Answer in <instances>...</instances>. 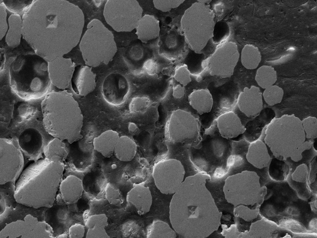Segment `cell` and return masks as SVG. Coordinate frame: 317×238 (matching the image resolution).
Instances as JSON below:
<instances>
[{
	"label": "cell",
	"instance_id": "cell-1",
	"mask_svg": "<svg viewBox=\"0 0 317 238\" xmlns=\"http://www.w3.org/2000/svg\"><path fill=\"white\" fill-rule=\"evenodd\" d=\"M65 170L63 162L44 157L30 165L21 174L15 186L16 200L19 203L26 196L32 199L31 207L36 208L52 206L55 200Z\"/></svg>",
	"mask_w": 317,
	"mask_h": 238
},
{
	"label": "cell",
	"instance_id": "cell-2",
	"mask_svg": "<svg viewBox=\"0 0 317 238\" xmlns=\"http://www.w3.org/2000/svg\"><path fill=\"white\" fill-rule=\"evenodd\" d=\"M10 83L13 91L25 100L44 96L51 85L47 62L37 55H20L11 65Z\"/></svg>",
	"mask_w": 317,
	"mask_h": 238
},
{
	"label": "cell",
	"instance_id": "cell-3",
	"mask_svg": "<svg viewBox=\"0 0 317 238\" xmlns=\"http://www.w3.org/2000/svg\"><path fill=\"white\" fill-rule=\"evenodd\" d=\"M266 126L265 143L280 160L291 158L305 142L306 135L302 121L294 114L274 118Z\"/></svg>",
	"mask_w": 317,
	"mask_h": 238
},
{
	"label": "cell",
	"instance_id": "cell-4",
	"mask_svg": "<svg viewBox=\"0 0 317 238\" xmlns=\"http://www.w3.org/2000/svg\"><path fill=\"white\" fill-rule=\"evenodd\" d=\"M180 23L190 49L197 53H202L214 37L215 23L212 11L203 2H195L185 11Z\"/></svg>",
	"mask_w": 317,
	"mask_h": 238
},
{
	"label": "cell",
	"instance_id": "cell-5",
	"mask_svg": "<svg viewBox=\"0 0 317 238\" xmlns=\"http://www.w3.org/2000/svg\"><path fill=\"white\" fill-rule=\"evenodd\" d=\"M87 28L79 44L85 64L90 67L107 64L117 50L113 34L96 19L92 20Z\"/></svg>",
	"mask_w": 317,
	"mask_h": 238
},
{
	"label": "cell",
	"instance_id": "cell-6",
	"mask_svg": "<svg viewBox=\"0 0 317 238\" xmlns=\"http://www.w3.org/2000/svg\"><path fill=\"white\" fill-rule=\"evenodd\" d=\"M213 131L207 130L198 144L192 147L191 161L202 170H226L232 162V141L222 136L218 129Z\"/></svg>",
	"mask_w": 317,
	"mask_h": 238
},
{
	"label": "cell",
	"instance_id": "cell-7",
	"mask_svg": "<svg viewBox=\"0 0 317 238\" xmlns=\"http://www.w3.org/2000/svg\"><path fill=\"white\" fill-rule=\"evenodd\" d=\"M14 136L17 139L25 164L42 158L44 148L54 138L41 122L35 120L18 125L13 132Z\"/></svg>",
	"mask_w": 317,
	"mask_h": 238
},
{
	"label": "cell",
	"instance_id": "cell-8",
	"mask_svg": "<svg viewBox=\"0 0 317 238\" xmlns=\"http://www.w3.org/2000/svg\"><path fill=\"white\" fill-rule=\"evenodd\" d=\"M143 10L135 0L107 1L103 14L106 23L117 32H131L142 17Z\"/></svg>",
	"mask_w": 317,
	"mask_h": 238
},
{
	"label": "cell",
	"instance_id": "cell-9",
	"mask_svg": "<svg viewBox=\"0 0 317 238\" xmlns=\"http://www.w3.org/2000/svg\"><path fill=\"white\" fill-rule=\"evenodd\" d=\"M77 210V203L67 204L58 192L53 205L45 214V221L52 229V237L68 233L70 227L76 223L85 225L83 214Z\"/></svg>",
	"mask_w": 317,
	"mask_h": 238
},
{
	"label": "cell",
	"instance_id": "cell-10",
	"mask_svg": "<svg viewBox=\"0 0 317 238\" xmlns=\"http://www.w3.org/2000/svg\"><path fill=\"white\" fill-rule=\"evenodd\" d=\"M0 184L15 182L25 164L16 138H0Z\"/></svg>",
	"mask_w": 317,
	"mask_h": 238
},
{
	"label": "cell",
	"instance_id": "cell-11",
	"mask_svg": "<svg viewBox=\"0 0 317 238\" xmlns=\"http://www.w3.org/2000/svg\"><path fill=\"white\" fill-rule=\"evenodd\" d=\"M170 137L176 142L197 145L201 139L199 120L189 112L180 110L172 114L169 121Z\"/></svg>",
	"mask_w": 317,
	"mask_h": 238
},
{
	"label": "cell",
	"instance_id": "cell-12",
	"mask_svg": "<svg viewBox=\"0 0 317 238\" xmlns=\"http://www.w3.org/2000/svg\"><path fill=\"white\" fill-rule=\"evenodd\" d=\"M185 171L179 161L172 159L158 163L154 166L153 177L155 184L163 194H174L183 182Z\"/></svg>",
	"mask_w": 317,
	"mask_h": 238
},
{
	"label": "cell",
	"instance_id": "cell-13",
	"mask_svg": "<svg viewBox=\"0 0 317 238\" xmlns=\"http://www.w3.org/2000/svg\"><path fill=\"white\" fill-rule=\"evenodd\" d=\"M240 55L237 45L227 42L217 48L208 59L207 67L210 74L222 78L233 74Z\"/></svg>",
	"mask_w": 317,
	"mask_h": 238
},
{
	"label": "cell",
	"instance_id": "cell-14",
	"mask_svg": "<svg viewBox=\"0 0 317 238\" xmlns=\"http://www.w3.org/2000/svg\"><path fill=\"white\" fill-rule=\"evenodd\" d=\"M180 27H177L175 24L158 37V54L166 60H176L181 57L185 52L187 43Z\"/></svg>",
	"mask_w": 317,
	"mask_h": 238
},
{
	"label": "cell",
	"instance_id": "cell-15",
	"mask_svg": "<svg viewBox=\"0 0 317 238\" xmlns=\"http://www.w3.org/2000/svg\"><path fill=\"white\" fill-rule=\"evenodd\" d=\"M129 90L126 78L118 73L109 74L104 79L102 92L105 100L109 104L117 105L124 101Z\"/></svg>",
	"mask_w": 317,
	"mask_h": 238
},
{
	"label": "cell",
	"instance_id": "cell-16",
	"mask_svg": "<svg viewBox=\"0 0 317 238\" xmlns=\"http://www.w3.org/2000/svg\"><path fill=\"white\" fill-rule=\"evenodd\" d=\"M237 103L240 110L247 117L257 115L263 108L262 93L259 88L254 86L244 88L239 95Z\"/></svg>",
	"mask_w": 317,
	"mask_h": 238
},
{
	"label": "cell",
	"instance_id": "cell-17",
	"mask_svg": "<svg viewBox=\"0 0 317 238\" xmlns=\"http://www.w3.org/2000/svg\"><path fill=\"white\" fill-rule=\"evenodd\" d=\"M71 83L72 88L76 94L85 96L92 92L96 85V75L87 66H81L75 70Z\"/></svg>",
	"mask_w": 317,
	"mask_h": 238
},
{
	"label": "cell",
	"instance_id": "cell-18",
	"mask_svg": "<svg viewBox=\"0 0 317 238\" xmlns=\"http://www.w3.org/2000/svg\"><path fill=\"white\" fill-rule=\"evenodd\" d=\"M59 186V192L68 204L76 203L83 192L82 180L72 174L65 173L63 174Z\"/></svg>",
	"mask_w": 317,
	"mask_h": 238
},
{
	"label": "cell",
	"instance_id": "cell-19",
	"mask_svg": "<svg viewBox=\"0 0 317 238\" xmlns=\"http://www.w3.org/2000/svg\"><path fill=\"white\" fill-rule=\"evenodd\" d=\"M216 123L221 135L228 139L236 138L243 134L245 130L239 116L232 111L226 112L219 116Z\"/></svg>",
	"mask_w": 317,
	"mask_h": 238
},
{
	"label": "cell",
	"instance_id": "cell-20",
	"mask_svg": "<svg viewBox=\"0 0 317 238\" xmlns=\"http://www.w3.org/2000/svg\"><path fill=\"white\" fill-rule=\"evenodd\" d=\"M126 201L134 206L138 214H146L149 211L152 202L149 188L142 183L135 185L128 192Z\"/></svg>",
	"mask_w": 317,
	"mask_h": 238
},
{
	"label": "cell",
	"instance_id": "cell-21",
	"mask_svg": "<svg viewBox=\"0 0 317 238\" xmlns=\"http://www.w3.org/2000/svg\"><path fill=\"white\" fill-rule=\"evenodd\" d=\"M136 29L137 39L143 43H148L159 37V21L153 15H145L138 21Z\"/></svg>",
	"mask_w": 317,
	"mask_h": 238
},
{
	"label": "cell",
	"instance_id": "cell-22",
	"mask_svg": "<svg viewBox=\"0 0 317 238\" xmlns=\"http://www.w3.org/2000/svg\"><path fill=\"white\" fill-rule=\"evenodd\" d=\"M117 131L111 130L102 132L93 140L94 149L106 157H111L119 138Z\"/></svg>",
	"mask_w": 317,
	"mask_h": 238
},
{
	"label": "cell",
	"instance_id": "cell-23",
	"mask_svg": "<svg viewBox=\"0 0 317 238\" xmlns=\"http://www.w3.org/2000/svg\"><path fill=\"white\" fill-rule=\"evenodd\" d=\"M246 158L248 162L259 169L268 166L271 159L265 143L259 139L250 143Z\"/></svg>",
	"mask_w": 317,
	"mask_h": 238
},
{
	"label": "cell",
	"instance_id": "cell-24",
	"mask_svg": "<svg viewBox=\"0 0 317 238\" xmlns=\"http://www.w3.org/2000/svg\"><path fill=\"white\" fill-rule=\"evenodd\" d=\"M189 104L200 115L210 112L213 105L212 95L207 89L194 90L189 95Z\"/></svg>",
	"mask_w": 317,
	"mask_h": 238
},
{
	"label": "cell",
	"instance_id": "cell-25",
	"mask_svg": "<svg viewBox=\"0 0 317 238\" xmlns=\"http://www.w3.org/2000/svg\"><path fill=\"white\" fill-rule=\"evenodd\" d=\"M107 223V218L105 214L88 217L85 221L84 236L87 237H107L105 230Z\"/></svg>",
	"mask_w": 317,
	"mask_h": 238
},
{
	"label": "cell",
	"instance_id": "cell-26",
	"mask_svg": "<svg viewBox=\"0 0 317 238\" xmlns=\"http://www.w3.org/2000/svg\"><path fill=\"white\" fill-rule=\"evenodd\" d=\"M69 152V148L66 141L54 137L44 148L43 154L46 158L64 162Z\"/></svg>",
	"mask_w": 317,
	"mask_h": 238
},
{
	"label": "cell",
	"instance_id": "cell-27",
	"mask_svg": "<svg viewBox=\"0 0 317 238\" xmlns=\"http://www.w3.org/2000/svg\"><path fill=\"white\" fill-rule=\"evenodd\" d=\"M137 145L135 142L126 136L119 137L115 147L114 154L119 160L124 162L131 161L135 156Z\"/></svg>",
	"mask_w": 317,
	"mask_h": 238
},
{
	"label": "cell",
	"instance_id": "cell-28",
	"mask_svg": "<svg viewBox=\"0 0 317 238\" xmlns=\"http://www.w3.org/2000/svg\"><path fill=\"white\" fill-rule=\"evenodd\" d=\"M242 65L248 69L256 68L260 62L261 56L257 47L251 44H246L241 53Z\"/></svg>",
	"mask_w": 317,
	"mask_h": 238
},
{
	"label": "cell",
	"instance_id": "cell-29",
	"mask_svg": "<svg viewBox=\"0 0 317 238\" xmlns=\"http://www.w3.org/2000/svg\"><path fill=\"white\" fill-rule=\"evenodd\" d=\"M166 223L160 220L154 221L148 228L147 237L175 238L176 233Z\"/></svg>",
	"mask_w": 317,
	"mask_h": 238
},
{
	"label": "cell",
	"instance_id": "cell-30",
	"mask_svg": "<svg viewBox=\"0 0 317 238\" xmlns=\"http://www.w3.org/2000/svg\"><path fill=\"white\" fill-rule=\"evenodd\" d=\"M268 166V174L272 180L281 182L287 178L289 172V167L283 160L276 157L271 159Z\"/></svg>",
	"mask_w": 317,
	"mask_h": 238
},
{
	"label": "cell",
	"instance_id": "cell-31",
	"mask_svg": "<svg viewBox=\"0 0 317 238\" xmlns=\"http://www.w3.org/2000/svg\"><path fill=\"white\" fill-rule=\"evenodd\" d=\"M277 80L276 72L271 66L263 65L257 70L255 80L258 85L263 89L273 85Z\"/></svg>",
	"mask_w": 317,
	"mask_h": 238
},
{
	"label": "cell",
	"instance_id": "cell-32",
	"mask_svg": "<svg viewBox=\"0 0 317 238\" xmlns=\"http://www.w3.org/2000/svg\"><path fill=\"white\" fill-rule=\"evenodd\" d=\"M284 94L281 88L275 85L265 89L263 95L266 102L268 105L272 106L281 102Z\"/></svg>",
	"mask_w": 317,
	"mask_h": 238
},
{
	"label": "cell",
	"instance_id": "cell-33",
	"mask_svg": "<svg viewBox=\"0 0 317 238\" xmlns=\"http://www.w3.org/2000/svg\"><path fill=\"white\" fill-rule=\"evenodd\" d=\"M306 137L308 139L317 138V119L316 117L309 116L302 121Z\"/></svg>",
	"mask_w": 317,
	"mask_h": 238
},
{
	"label": "cell",
	"instance_id": "cell-34",
	"mask_svg": "<svg viewBox=\"0 0 317 238\" xmlns=\"http://www.w3.org/2000/svg\"><path fill=\"white\" fill-rule=\"evenodd\" d=\"M174 77L180 84L185 86L191 81L190 72L185 64L178 66L175 72Z\"/></svg>",
	"mask_w": 317,
	"mask_h": 238
},
{
	"label": "cell",
	"instance_id": "cell-35",
	"mask_svg": "<svg viewBox=\"0 0 317 238\" xmlns=\"http://www.w3.org/2000/svg\"><path fill=\"white\" fill-rule=\"evenodd\" d=\"M184 0H154V7L157 9L166 12L178 7Z\"/></svg>",
	"mask_w": 317,
	"mask_h": 238
},
{
	"label": "cell",
	"instance_id": "cell-36",
	"mask_svg": "<svg viewBox=\"0 0 317 238\" xmlns=\"http://www.w3.org/2000/svg\"><path fill=\"white\" fill-rule=\"evenodd\" d=\"M149 104V100L145 97H135L132 100L129 108L132 112H137L145 109Z\"/></svg>",
	"mask_w": 317,
	"mask_h": 238
},
{
	"label": "cell",
	"instance_id": "cell-37",
	"mask_svg": "<svg viewBox=\"0 0 317 238\" xmlns=\"http://www.w3.org/2000/svg\"><path fill=\"white\" fill-rule=\"evenodd\" d=\"M308 167L305 164L298 166L292 174L293 180L297 182H304L306 180Z\"/></svg>",
	"mask_w": 317,
	"mask_h": 238
},
{
	"label": "cell",
	"instance_id": "cell-38",
	"mask_svg": "<svg viewBox=\"0 0 317 238\" xmlns=\"http://www.w3.org/2000/svg\"><path fill=\"white\" fill-rule=\"evenodd\" d=\"M85 225L76 223L72 226L68 231L70 237H82L85 235Z\"/></svg>",
	"mask_w": 317,
	"mask_h": 238
},
{
	"label": "cell",
	"instance_id": "cell-39",
	"mask_svg": "<svg viewBox=\"0 0 317 238\" xmlns=\"http://www.w3.org/2000/svg\"><path fill=\"white\" fill-rule=\"evenodd\" d=\"M185 94V89L180 84H178L175 86L173 90L172 95L176 99L182 98Z\"/></svg>",
	"mask_w": 317,
	"mask_h": 238
},
{
	"label": "cell",
	"instance_id": "cell-40",
	"mask_svg": "<svg viewBox=\"0 0 317 238\" xmlns=\"http://www.w3.org/2000/svg\"><path fill=\"white\" fill-rule=\"evenodd\" d=\"M128 126L129 129L132 132L136 131L137 128V125L133 123H130Z\"/></svg>",
	"mask_w": 317,
	"mask_h": 238
},
{
	"label": "cell",
	"instance_id": "cell-41",
	"mask_svg": "<svg viewBox=\"0 0 317 238\" xmlns=\"http://www.w3.org/2000/svg\"><path fill=\"white\" fill-rule=\"evenodd\" d=\"M314 139V142L313 143V147L316 151H317V140L316 138Z\"/></svg>",
	"mask_w": 317,
	"mask_h": 238
}]
</instances>
